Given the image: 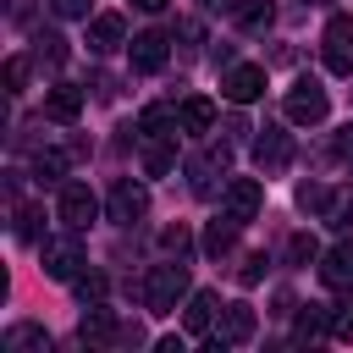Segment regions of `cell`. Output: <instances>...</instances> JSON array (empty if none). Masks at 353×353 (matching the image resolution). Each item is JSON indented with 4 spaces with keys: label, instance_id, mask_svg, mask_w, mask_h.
<instances>
[{
    "label": "cell",
    "instance_id": "6da1fadb",
    "mask_svg": "<svg viewBox=\"0 0 353 353\" xmlns=\"http://www.w3.org/2000/svg\"><path fill=\"white\" fill-rule=\"evenodd\" d=\"M188 265L182 259H165V265H154L149 276H143V309L149 314H171L176 303H188Z\"/></svg>",
    "mask_w": 353,
    "mask_h": 353
},
{
    "label": "cell",
    "instance_id": "60d3db41",
    "mask_svg": "<svg viewBox=\"0 0 353 353\" xmlns=\"http://www.w3.org/2000/svg\"><path fill=\"white\" fill-rule=\"evenodd\" d=\"M138 11H165V0H132Z\"/></svg>",
    "mask_w": 353,
    "mask_h": 353
},
{
    "label": "cell",
    "instance_id": "277c9868",
    "mask_svg": "<svg viewBox=\"0 0 353 353\" xmlns=\"http://www.w3.org/2000/svg\"><path fill=\"white\" fill-rule=\"evenodd\" d=\"M287 121H298V127H320L325 121V110H331V94L314 83V77H298L292 88H287Z\"/></svg>",
    "mask_w": 353,
    "mask_h": 353
},
{
    "label": "cell",
    "instance_id": "ba28073f",
    "mask_svg": "<svg viewBox=\"0 0 353 353\" xmlns=\"http://www.w3.org/2000/svg\"><path fill=\"white\" fill-rule=\"evenodd\" d=\"M320 50H325V66H331L336 77H353V11H342V17L325 22Z\"/></svg>",
    "mask_w": 353,
    "mask_h": 353
},
{
    "label": "cell",
    "instance_id": "f35d334b",
    "mask_svg": "<svg viewBox=\"0 0 353 353\" xmlns=\"http://www.w3.org/2000/svg\"><path fill=\"white\" fill-rule=\"evenodd\" d=\"M210 61H215V66L226 72V66H232V44H215V50H210Z\"/></svg>",
    "mask_w": 353,
    "mask_h": 353
},
{
    "label": "cell",
    "instance_id": "2e32d148",
    "mask_svg": "<svg viewBox=\"0 0 353 353\" xmlns=\"http://www.w3.org/2000/svg\"><path fill=\"white\" fill-rule=\"evenodd\" d=\"M77 154H83V143H72V149H39V154H33V176H39L44 188H61V176L72 171Z\"/></svg>",
    "mask_w": 353,
    "mask_h": 353
},
{
    "label": "cell",
    "instance_id": "3957f363",
    "mask_svg": "<svg viewBox=\"0 0 353 353\" xmlns=\"http://www.w3.org/2000/svg\"><path fill=\"white\" fill-rule=\"evenodd\" d=\"M143 215H149V188L132 182V176H116L110 193H105V221H116V226H138Z\"/></svg>",
    "mask_w": 353,
    "mask_h": 353
},
{
    "label": "cell",
    "instance_id": "603a6c76",
    "mask_svg": "<svg viewBox=\"0 0 353 353\" xmlns=\"http://www.w3.org/2000/svg\"><path fill=\"white\" fill-rule=\"evenodd\" d=\"M28 55H33V66H50V72H55V66H61V61H66L72 50H66V39H61L55 28H39V33H33V50H28Z\"/></svg>",
    "mask_w": 353,
    "mask_h": 353
},
{
    "label": "cell",
    "instance_id": "484cf974",
    "mask_svg": "<svg viewBox=\"0 0 353 353\" xmlns=\"http://www.w3.org/2000/svg\"><path fill=\"white\" fill-rule=\"evenodd\" d=\"M22 347H39V353H50V331H44V325H33V320L11 325V331H6V353H22Z\"/></svg>",
    "mask_w": 353,
    "mask_h": 353
},
{
    "label": "cell",
    "instance_id": "44dd1931",
    "mask_svg": "<svg viewBox=\"0 0 353 353\" xmlns=\"http://www.w3.org/2000/svg\"><path fill=\"white\" fill-rule=\"evenodd\" d=\"M176 116H182V132H210L215 127V99H204V94H188L182 105H176Z\"/></svg>",
    "mask_w": 353,
    "mask_h": 353
},
{
    "label": "cell",
    "instance_id": "ffe728a7",
    "mask_svg": "<svg viewBox=\"0 0 353 353\" xmlns=\"http://www.w3.org/2000/svg\"><path fill=\"white\" fill-rule=\"evenodd\" d=\"M215 309H221V298H215V292H188V309H182L188 336H204V331L215 325Z\"/></svg>",
    "mask_w": 353,
    "mask_h": 353
},
{
    "label": "cell",
    "instance_id": "f546056e",
    "mask_svg": "<svg viewBox=\"0 0 353 353\" xmlns=\"http://www.w3.org/2000/svg\"><path fill=\"white\" fill-rule=\"evenodd\" d=\"M72 292H77V303H105V292H110V281H105L99 270H83V276L72 281Z\"/></svg>",
    "mask_w": 353,
    "mask_h": 353
},
{
    "label": "cell",
    "instance_id": "e575fe53",
    "mask_svg": "<svg viewBox=\"0 0 353 353\" xmlns=\"http://www.w3.org/2000/svg\"><path fill=\"white\" fill-rule=\"evenodd\" d=\"M50 11H55V17H66V22H77V17L88 22V11H94V0H50Z\"/></svg>",
    "mask_w": 353,
    "mask_h": 353
},
{
    "label": "cell",
    "instance_id": "83f0119b",
    "mask_svg": "<svg viewBox=\"0 0 353 353\" xmlns=\"http://www.w3.org/2000/svg\"><path fill=\"white\" fill-rule=\"evenodd\" d=\"M314 259H320V243H314L309 232H292V237H287V265L303 270V265H314Z\"/></svg>",
    "mask_w": 353,
    "mask_h": 353
},
{
    "label": "cell",
    "instance_id": "4316f807",
    "mask_svg": "<svg viewBox=\"0 0 353 353\" xmlns=\"http://www.w3.org/2000/svg\"><path fill=\"white\" fill-rule=\"evenodd\" d=\"M17 243H44V204H17Z\"/></svg>",
    "mask_w": 353,
    "mask_h": 353
},
{
    "label": "cell",
    "instance_id": "5bb4252c",
    "mask_svg": "<svg viewBox=\"0 0 353 353\" xmlns=\"http://www.w3.org/2000/svg\"><path fill=\"white\" fill-rule=\"evenodd\" d=\"M121 44H127V22H121L116 11L88 17V50H94V55H110V50H121Z\"/></svg>",
    "mask_w": 353,
    "mask_h": 353
},
{
    "label": "cell",
    "instance_id": "9c48e42d",
    "mask_svg": "<svg viewBox=\"0 0 353 353\" xmlns=\"http://www.w3.org/2000/svg\"><path fill=\"white\" fill-rule=\"evenodd\" d=\"M259 210H265V188H259L254 176H237V182H226V188H221V215H232L237 226L259 221Z\"/></svg>",
    "mask_w": 353,
    "mask_h": 353
},
{
    "label": "cell",
    "instance_id": "f1b7e54d",
    "mask_svg": "<svg viewBox=\"0 0 353 353\" xmlns=\"http://www.w3.org/2000/svg\"><path fill=\"white\" fill-rule=\"evenodd\" d=\"M331 336L353 342V287H342V303H331Z\"/></svg>",
    "mask_w": 353,
    "mask_h": 353
},
{
    "label": "cell",
    "instance_id": "ac0fdd59",
    "mask_svg": "<svg viewBox=\"0 0 353 353\" xmlns=\"http://www.w3.org/2000/svg\"><path fill=\"white\" fill-rule=\"evenodd\" d=\"M320 281L325 287H353V243H336L320 254Z\"/></svg>",
    "mask_w": 353,
    "mask_h": 353
},
{
    "label": "cell",
    "instance_id": "8fae6325",
    "mask_svg": "<svg viewBox=\"0 0 353 353\" xmlns=\"http://www.w3.org/2000/svg\"><path fill=\"white\" fill-rule=\"evenodd\" d=\"M77 336H83V347H121V320H116V309H105V303H83Z\"/></svg>",
    "mask_w": 353,
    "mask_h": 353
},
{
    "label": "cell",
    "instance_id": "d590c367",
    "mask_svg": "<svg viewBox=\"0 0 353 353\" xmlns=\"http://www.w3.org/2000/svg\"><path fill=\"white\" fill-rule=\"evenodd\" d=\"M171 39H182V55H193V50H199V39H204V28L188 17V22H176V33H171Z\"/></svg>",
    "mask_w": 353,
    "mask_h": 353
},
{
    "label": "cell",
    "instance_id": "9a60e30c",
    "mask_svg": "<svg viewBox=\"0 0 353 353\" xmlns=\"http://www.w3.org/2000/svg\"><path fill=\"white\" fill-rule=\"evenodd\" d=\"M143 176H171L176 171V138H138Z\"/></svg>",
    "mask_w": 353,
    "mask_h": 353
},
{
    "label": "cell",
    "instance_id": "52a82bcc",
    "mask_svg": "<svg viewBox=\"0 0 353 353\" xmlns=\"http://www.w3.org/2000/svg\"><path fill=\"white\" fill-rule=\"evenodd\" d=\"M265 66H254V61H232L226 72H221V99L226 105H254L259 94H265Z\"/></svg>",
    "mask_w": 353,
    "mask_h": 353
},
{
    "label": "cell",
    "instance_id": "7c38bea8",
    "mask_svg": "<svg viewBox=\"0 0 353 353\" xmlns=\"http://www.w3.org/2000/svg\"><path fill=\"white\" fill-rule=\"evenodd\" d=\"M127 61H132V72H143V77H149V72H160V66L171 61V39H165V33H154V28H149V33H132Z\"/></svg>",
    "mask_w": 353,
    "mask_h": 353
},
{
    "label": "cell",
    "instance_id": "836d02e7",
    "mask_svg": "<svg viewBox=\"0 0 353 353\" xmlns=\"http://www.w3.org/2000/svg\"><path fill=\"white\" fill-rule=\"evenodd\" d=\"M265 270H270V259H265V254H248V259H243V270H237V281H243V287H259V281H265Z\"/></svg>",
    "mask_w": 353,
    "mask_h": 353
},
{
    "label": "cell",
    "instance_id": "74e56055",
    "mask_svg": "<svg viewBox=\"0 0 353 353\" xmlns=\"http://www.w3.org/2000/svg\"><path fill=\"white\" fill-rule=\"evenodd\" d=\"M292 309H298V298H292V292H287V287H281V292H276V298H270V314H292Z\"/></svg>",
    "mask_w": 353,
    "mask_h": 353
},
{
    "label": "cell",
    "instance_id": "d6a6232c",
    "mask_svg": "<svg viewBox=\"0 0 353 353\" xmlns=\"http://www.w3.org/2000/svg\"><path fill=\"white\" fill-rule=\"evenodd\" d=\"M325 199H331V188H325V182H298V210H314V215H320V210H325Z\"/></svg>",
    "mask_w": 353,
    "mask_h": 353
},
{
    "label": "cell",
    "instance_id": "4dcf8cb0",
    "mask_svg": "<svg viewBox=\"0 0 353 353\" xmlns=\"http://www.w3.org/2000/svg\"><path fill=\"white\" fill-rule=\"evenodd\" d=\"M160 248H165L171 259H188V254H193V232L176 221V226H165V232H160Z\"/></svg>",
    "mask_w": 353,
    "mask_h": 353
},
{
    "label": "cell",
    "instance_id": "d6986e66",
    "mask_svg": "<svg viewBox=\"0 0 353 353\" xmlns=\"http://www.w3.org/2000/svg\"><path fill=\"white\" fill-rule=\"evenodd\" d=\"M176 132H182L176 105H149V110L138 116V138H176Z\"/></svg>",
    "mask_w": 353,
    "mask_h": 353
},
{
    "label": "cell",
    "instance_id": "8992f818",
    "mask_svg": "<svg viewBox=\"0 0 353 353\" xmlns=\"http://www.w3.org/2000/svg\"><path fill=\"white\" fill-rule=\"evenodd\" d=\"M55 215H61L66 232H88V226L99 221V199H94V188H88V182H61Z\"/></svg>",
    "mask_w": 353,
    "mask_h": 353
},
{
    "label": "cell",
    "instance_id": "b9f144b4",
    "mask_svg": "<svg viewBox=\"0 0 353 353\" xmlns=\"http://www.w3.org/2000/svg\"><path fill=\"white\" fill-rule=\"evenodd\" d=\"M303 6H331V0H303Z\"/></svg>",
    "mask_w": 353,
    "mask_h": 353
},
{
    "label": "cell",
    "instance_id": "e0dca14e",
    "mask_svg": "<svg viewBox=\"0 0 353 353\" xmlns=\"http://www.w3.org/2000/svg\"><path fill=\"white\" fill-rule=\"evenodd\" d=\"M237 232H243V226H237L232 215H215V221L204 226V237H199V248H204L210 259H226V254L237 248Z\"/></svg>",
    "mask_w": 353,
    "mask_h": 353
},
{
    "label": "cell",
    "instance_id": "30bf717a",
    "mask_svg": "<svg viewBox=\"0 0 353 353\" xmlns=\"http://www.w3.org/2000/svg\"><path fill=\"white\" fill-rule=\"evenodd\" d=\"M243 342H254V309L237 298V303H221V320L210 331V347H243Z\"/></svg>",
    "mask_w": 353,
    "mask_h": 353
},
{
    "label": "cell",
    "instance_id": "5b68a950",
    "mask_svg": "<svg viewBox=\"0 0 353 353\" xmlns=\"http://www.w3.org/2000/svg\"><path fill=\"white\" fill-rule=\"evenodd\" d=\"M254 165L265 171V176H276V171H287L292 165V132L287 127H276V121H265V127H254Z\"/></svg>",
    "mask_w": 353,
    "mask_h": 353
},
{
    "label": "cell",
    "instance_id": "d4e9b609",
    "mask_svg": "<svg viewBox=\"0 0 353 353\" xmlns=\"http://www.w3.org/2000/svg\"><path fill=\"white\" fill-rule=\"evenodd\" d=\"M232 17H237V28H243V33H265V28L276 22V6H270V0H237V11H232Z\"/></svg>",
    "mask_w": 353,
    "mask_h": 353
},
{
    "label": "cell",
    "instance_id": "8d00e7d4",
    "mask_svg": "<svg viewBox=\"0 0 353 353\" xmlns=\"http://www.w3.org/2000/svg\"><path fill=\"white\" fill-rule=\"evenodd\" d=\"M331 149H336V160H342V165H353V121L336 132V143H331Z\"/></svg>",
    "mask_w": 353,
    "mask_h": 353
},
{
    "label": "cell",
    "instance_id": "cb8c5ba5",
    "mask_svg": "<svg viewBox=\"0 0 353 353\" xmlns=\"http://www.w3.org/2000/svg\"><path fill=\"white\" fill-rule=\"evenodd\" d=\"M320 221H325L331 232H353V188H331V199H325Z\"/></svg>",
    "mask_w": 353,
    "mask_h": 353
},
{
    "label": "cell",
    "instance_id": "ab89813d",
    "mask_svg": "<svg viewBox=\"0 0 353 353\" xmlns=\"http://www.w3.org/2000/svg\"><path fill=\"white\" fill-rule=\"evenodd\" d=\"M204 11H237V0H199Z\"/></svg>",
    "mask_w": 353,
    "mask_h": 353
},
{
    "label": "cell",
    "instance_id": "7402d4cb",
    "mask_svg": "<svg viewBox=\"0 0 353 353\" xmlns=\"http://www.w3.org/2000/svg\"><path fill=\"white\" fill-rule=\"evenodd\" d=\"M292 336H298V342H320V336H331V309H325V303H298V325H292Z\"/></svg>",
    "mask_w": 353,
    "mask_h": 353
},
{
    "label": "cell",
    "instance_id": "1f68e13d",
    "mask_svg": "<svg viewBox=\"0 0 353 353\" xmlns=\"http://www.w3.org/2000/svg\"><path fill=\"white\" fill-rule=\"evenodd\" d=\"M28 66H33V55H11L6 61V94H22L28 88Z\"/></svg>",
    "mask_w": 353,
    "mask_h": 353
},
{
    "label": "cell",
    "instance_id": "7a4b0ae2",
    "mask_svg": "<svg viewBox=\"0 0 353 353\" xmlns=\"http://www.w3.org/2000/svg\"><path fill=\"white\" fill-rule=\"evenodd\" d=\"M39 259H44V276L50 281H77L88 270V254H83V232H66V237H44L39 243Z\"/></svg>",
    "mask_w": 353,
    "mask_h": 353
},
{
    "label": "cell",
    "instance_id": "4fadbf2b",
    "mask_svg": "<svg viewBox=\"0 0 353 353\" xmlns=\"http://www.w3.org/2000/svg\"><path fill=\"white\" fill-rule=\"evenodd\" d=\"M44 116L61 121V127H72V121L83 116V88H77V83H50V88H44Z\"/></svg>",
    "mask_w": 353,
    "mask_h": 353
}]
</instances>
